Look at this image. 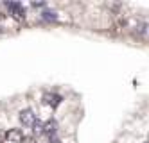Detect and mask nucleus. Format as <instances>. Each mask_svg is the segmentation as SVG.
Returning <instances> with one entry per match:
<instances>
[{
    "mask_svg": "<svg viewBox=\"0 0 149 143\" xmlns=\"http://www.w3.org/2000/svg\"><path fill=\"white\" fill-rule=\"evenodd\" d=\"M20 122H22L25 127H33L38 120H36V115L33 109H24L22 113H20Z\"/></svg>",
    "mask_w": 149,
    "mask_h": 143,
    "instance_id": "obj_1",
    "label": "nucleus"
},
{
    "mask_svg": "<svg viewBox=\"0 0 149 143\" xmlns=\"http://www.w3.org/2000/svg\"><path fill=\"white\" fill-rule=\"evenodd\" d=\"M6 7L9 9L11 16H15V18H18V20H24V18H25V11H24L22 4H16V2H6Z\"/></svg>",
    "mask_w": 149,
    "mask_h": 143,
    "instance_id": "obj_2",
    "label": "nucleus"
},
{
    "mask_svg": "<svg viewBox=\"0 0 149 143\" xmlns=\"http://www.w3.org/2000/svg\"><path fill=\"white\" fill-rule=\"evenodd\" d=\"M4 138L7 141H11V143H20V141L24 140V134H22V131H20V129H9L7 133L4 134Z\"/></svg>",
    "mask_w": 149,
    "mask_h": 143,
    "instance_id": "obj_3",
    "label": "nucleus"
},
{
    "mask_svg": "<svg viewBox=\"0 0 149 143\" xmlns=\"http://www.w3.org/2000/svg\"><path fill=\"white\" fill-rule=\"evenodd\" d=\"M61 100H63V98L59 95H56V93H45L43 95V104H47L50 107H58L61 104Z\"/></svg>",
    "mask_w": 149,
    "mask_h": 143,
    "instance_id": "obj_4",
    "label": "nucleus"
},
{
    "mask_svg": "<svg viewBox=\"0 0 149 143\" xmlns=\"http://www.w3.org/2000/svg\"><path fill=\"white\" fill-rule=\"evenodd\" d=\"M56 129H58L56 122H54V120H49V122L43 124V134L52 140V138H54V134H56Z\"/></svg>",
    "mask_w": 149,
    "mask_h": 143,
    "instance_id": "obj_5",
    "label": "nucleus"
},
{
    "mask_svg": "<svg viewBox=\"0 0 149 143\" xmlns=\"http://www.w3.org/2000/svg\"><path fill=\"white\" fill-rule=\"evenodd\" d=\"M33 129H34V134H43V124L41 122H36L33 125Z\"/></svg>",
    "mask_w": 149,
    "mask_h": 143,
    "instance_id": "obj_6",
    "label": "nucleus"
},
{
    "mask_svg": "<svg viewBox=\"0 0 149 143\" xmlns=\"http://www.w3.org/2000/svg\"><path fill=\"white\" fill-rule=\"evenodd\" d=\"M41 16H43L45 20H49V21H54V20H56V15H54V13H50V11H45V13L41 15Z\"/></svg>",
    "mask_w": 149,
    "mask_h": 143,
    "instance_id": "obj_7",
    "label": "nucleus"
},
{
    "mask_svg": "<svg viewBox=\"0 0 149 143\" xmlns=\"http://www.w3.org/2000/svg\"><path fill=\"white\" fill-rule=\"evenodd\" d=\"M22 143H36V140H34V138H24Z\"/></svg>",
    "mask_w": 149,
    "mask_h": 143,
    "instance_id": "obj_8",
    "label": "nucleus"
},
{
    "mask_svg": "<svg viewBox=\"0 0 149 143\" xmlns=\"http://www.w3.org/2000/svg\"><path fill=\"white\" fill-rule=\"evenodd\" d=\"M2 138H4V134H2V133H0V141H2Z\"/></svg>",
    "mask_w": 149,
    "mask_h": 143,
    "instance_id": "obj_9",
    "label": "nucleus"
},
{
    "mask_svg": "<svg viewBox=\"0 0 149 143\" xmlns=\"http://www.w3.org/2000/svg\"><path fill=\"white\" fill-rule=\"evenodd\" d=\"M147 143H149V141H147Z\"/></svg>",
    "mask_w": 149,
    "mask_h": 143,
    "instance_id": "obj_10",
    "label": "nucleus"
}]
</instances>
